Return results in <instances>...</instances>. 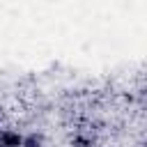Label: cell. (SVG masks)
<instances>
[{
	"instance_id": "2",
	"label": "cell",
	"mask_w": 147,
	"mask_h": 147,
	"mask_svg": "<svg viewBox=\"0 0 147 147\" xmlns=\"http://www.w3.org/2000/svg\"><path fill=\"white\" fill-rule=\"evenodd\" d=\"M21 147H44V136L41 133H25L21 140Z\"/></svg>"
},
{
	"instance_id": "1",
	"label": "cell",
	"mask_w": 147,
	"mask_h": 147,
	"mask_svg": "<svg viewBox=\"0 0 147 147\" xmlns=\"http://www.w3.org/2000/svg\"><path fill=\"white\" fill-rule=\"evenodd\" d=\"M23 133L14 131V129H2L0 131V147H21Z\"/></svg>"
}]
</instances>
